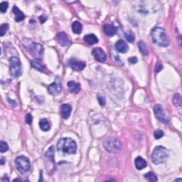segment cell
Returning a JSON list of instances; mask_svg holds the SVG:
<instances>
[{
    "label": "cell",
    "mask_w": 182,
    "mask_h": 182,
    "mask_svg": "<svg viewBox=\"0 0 182 182\" xmlns=\"http://www.w3.org/2000/svg\"><path fill=\"white\" fill-rule=\"evenodd\" d=\"M153 43L160 47H167L169 44L168 37L164 29L155 27L151 32Z\"/></svg>",
    "instance_id": "cell-1"
},
{
    "label": "cell",
    "mask_w": 182,
    "mask_h": 182,
    "mask_svg": "<svg viewBox=\"0 0 182 182\" xmlns=\"http://www.w3.org/2000/svg\"><path fill=\"white\" fill-rule=\"evenodd\" d=\"M57 148L63 154H73L77 150V144L71 138H62L58 142Z\"/></svg>",
    "instance_id": "cell-2"
},
{
    "label": "cell",
    "mask_w": 182,
    "mask_h": 182,
    "mask_svg": "<svg viewBox=\"0 0 182 182\" xmlns=\"http://www.w3.org/2000/svg\"><path fill=\"white\" fill-rule=\"evenodd\" d=\"M169 157V151L162 146L156 147L152 154V161L155 164H159L165 162Z\"/></svg>",
    "instance_id": "cell-3"
},
{
    "label": "cell",
    "mask_w": 182,
    "mask_h": 182,
    "mask_svg": "<svg viewBox=\"0 0 182 182\" xmlns=\"http://www.w3.org/2000/svg\"><path fill=\"white\" fill-rule=\"evenodd\" d=\"M10 73L14 78H19L22 74V66L19 59L13 56L9 59Z\"/></svg>",
    "instance_id": "cell-4"
},
{
    "label": "cell",
    "mask_w": 182,
    "mask_h": 182,
    "mask_svg": "<svg viewBox=\"0 0 182 182\" xmlns=\"http://www.w3.org/2000/svg\"><path fill=\"white\" fill-rule=\"evenodd\" d=\"M103 147L107 152L110 153L119 152L121 150L120 142L116 138L110 137L103 143Z\"/></svg>",
    "instance_id": "cell-5"
},
{
    "label": "cell",
    "mask_w": 182,
    "mask_h": 182,
    "mask_svg": "<svg viewBox=\"0 0 182 182\" xmlns=\"http://www.w3.org/2000/svg\"><path fill=\"white\" fill-rule=\"evenodd\" d=\"M16 168L21 174H25L29 170L31 164L30 161L27 157L24 156H19L15 159Z\"/></svg>",
    "instance_id": "cell-6"
},
{
    "label": "cell",
    "mask_w": 182,
    "mask_h": 182,
    "mask_svg": "<svg viewBox=\"0 0 182 182\" xmlns=\"http://www.w3.org/2000/svg\"><path fill=\"white\" fill-rule=\"evenodd\" d=\"M29 53L35 59L41 60L43 56V46L38 43L33 42L29 46Z\"/></svg>",
    "instance_id": "cell-7"
},
{
    "label": "cell",
    "mask_w": 182,
    "mask_h": 182,
    "mask_svg": "<svg viewBox=\"0 0 182 182\" xmlns=\"http://www.w3.org/2000/svg\"><path fill=\"white\" fill-rule=\"evenodd\" d=\"M62 86H61V80L59 77L56 78L54 83L51 84L48 87V91L49 94L52 95V96H57L61 92Z\"/></svg>",
    "instance_id": "cell-8"
},
{
    "label": "cell",
    "mask_w": 182,
    "mask_h": 182,
    "mask_svg": "<svg viewBox=\"0 0 182 182\" xmlns=\"http://www.w3.org/2000/svg\"><path fill=\"white\" fill-rule=\"evenodd\" d=\"M154 113L155 117L159 122L162 123H167V117L164 110L161 105H156L154 107Z\"/></svg>",
    "instance_id": "cell-9"
},
{
    "label": "cell",
    "mask_w": 182,
    "mask_h": 182,
    "mask_svg": "<svg viewBox=\"0 0 182 182\" xmlns=\"http://www.w3.org/2000/svg\"><path fill=\"white\" fill-rule=\"evenodd\" d=\"M68 64L71 66L72 69L76 71H81L86 66V64L85 62L79 61V60L75 59V58H72V59H70L69 61H68Z\"/></svg>",
    "instance_id": "cell-10"
},
{
    "label": "cell",
    "mask_w": 182,
    "mask_h": 182,
    "mask_svg": "<svg viewBox=\"0 0 182 182\" xmlns=\"http://www.w3.org/2000/svg\"><path fill=\"white\" fill-rule=\"evenodd\" d=\"M57 41L61 46H68L71 44V41L65 32H60L56 35Z\"/></svg>",
    "instance_id": "cell-11"
},
{
    "label": "cell",
    "mask_w": 182,
    "mask_h": 182,
    "mask_svg": "<svg viewBox=\"0 0 182 182\" xmlns=\"http://www.w3.org/2000/svg\"><path fill=\"white\" fill-rule=\"evenodd\" d=\"M93 55L95 59L98 62L103 63L106 60V54L101 48L94 49L93 50Z\"/></svg>",
    "instance_id": "cell-12"
},
{
    "label": "cell",
    "mask_w": 182,
    "mask_h": 182,
    "mask_svg": "<svg viewBox=\"0 0 182 182\" xmlns=\"http://www.w3.org/2000/svg\"><path fill=\"white\" fill-rule=\"evenodd\" d=\"M115 49L116 50L118 51L120 53H127L128 49H129V47H128V45L127 44V43L125 42V41L123 40H119L117 41L116 43H115Z\"/></svg>",
    "instance_id": "cell-13"
},
{
    "label": "cell",
    "mask_w": 182,
    "mask_h": 182,
    "mask_svg": "<svg viewBox=\"0 0 182 182\" xmlns=\"http://www.w3.org/2000/svg\"><path fill=\"white\" fill-rule=\"evenodd\" d=\"M72 107L69 104H63L61 106V116L64 120H67L71 116Z\"/></svg>",
    "instance_id": "cell-14"
},
{
    "label": "cell",
    "mask_w": 182,
    "mask_h": 182,
    "mask_svg": "<svg viewBox=\"0 0 182 182\" xmlns=\"http://www.w3.org/2000/svg\"><path fill=\"white\" fill-rule=\"evenodd\" d=\"M103 29L105 34L108 36H113L117 33V29L114 26L110 25V24H105Z\"/></svg>",
    "instance_id": "cell-15"
},
{
    "label": "cell",
    "mask_w": 182,
    "mask_h": 182,
    "mask_svg": "<svg viewBox=\"0 0 182 182\" xmlns=\"http://www.w3.org/2000/svg\"><path fill=\"white\" fill-rule=\"evenodd\" d=\"M68 90L72 93H78L80 91V85L74 81H69L67 83Z\"/></svg>",
    "instance_id": "cell-16"
},
{
    "label": "cell",
    "mask_w": 182,
    "mask_h": 182,
    "mask_svg": "<svg viewBox=\"0 0 182 182\" xmlns=\"http://www.w3.org/2000/svg\"><path fill=\"white\" fill-rule=\"evenodd\" d=\"M12 11H13V13L14 15H15V21L17 22H22L25 19V16H24V14L23 12L21 11V10L19 9L17 7H16V6H14L13 7V9H12Z\"/></svg>",
    "instance_id": "cell-17"
},
{
    "label": "cell",
    "mask_w": 182,
    "mask_h": 182,
    "mask_svg": "<svg viewBox=\"0 0 182 182\" xmlns=\"http://www.w3.org/2000/svg\"><path fill=\"white\" fill-rule=\"evenodd\" d=\"M134 164H135V167L138 170H142L147 167L146 161L141 157H136L134 160Z\"/></svg>",
    "instance_id": "cell-18"
},
{
    "label": "cell",
    "mask_w": 182,
    "mask_h": 182,
    "mask_svg": "<svg viewBox=\"0 0 182 182\" xmlns=\"http://www.w3.org/2000/svg\"><path fill=\"white\" fill-rule=\"evenodd\" d=\"M84 41L88 45H93L98 42V39L95 34H90L84 36Z\"/></svg>",
    "instance_id": "cell-19"
},
{
    "label": "cell",
    "mask_w": 182,
    "mask_h": 182,
    "mask_svg": "<svg viewBox=\"0 0 182 182\" xmlns=\"http://www.w3.org/2000/svg\"><path fill=\"white\" fill-rule=\"evenodd\" d=\"M39 127L42 131L47 132L51 129V124L46 119H41L39 121Z\"/></svg>",
    "instance_id": "cell-20"
},
{
    "label": "cell",
    "mask_w": 182,
    "mask_h": 182,
    "mask_svg": "<svg viewBox=\"0 0 182 182\" xmlns=\"http://www.w3.org/2000/svg\"><path fill=\"white\" fill-rule=\"evenodd\" d=\"M31 65H32L33 68L36 69L37 71H39L44 72L46 70V67L44 65H43L42 63L39 62L38 61H36V60H32V61H31Z\"/></svg>",
    "instance_id": "cell-21"
},
{
    "label": "cell",
    "mask_w": 182,
    "mask_h": 182,
    "mask_svg": "<svg viewBox=\"0 0 182 182\" xmlns=\"http://www.w3.org/2000/svg\"><path fill=\"white\" fill-rule=\"evenodd\" d=\"M45 157L50 162L54 163V148L53 147H50L47 152L45 153Z\"/></svg>",
    "instance_id": "cell-22"
},
{
    "label": "cell",
    "mask_w": 182,
    "mask_h": 182,
    "mask_svg": "<svg viewBox=\"0 0 182 182\" xmlns=\"http://www.w3.org/2000/svg\"><path fill=\"white\" fill-rule=\"evenodd\" d=\"M72 31H73L74 34H80L83 31V26L81 23L77 22V21L74 22L73 24H72Z\"/></svg>",
    "instance_id": "cell-23"
},
{
    "label": "cell",
    "mask_w": 182,
    "mask_h": 182,
    "mask_svg": "<svg viewBox=\"0 0 182 182\" xmlns=\"http://www.w3.org/2000/svg\"><path fill=\"white\" fill-rule=\"evenodd\" d=\"M110 56H111V59L113 61L115 62V63L118 64L120 66H122L123 64V61H121L120 59V57L118 56V55L117 54L116 51L115 50V49H113L112 48H110Z\"/></svg>",
    "instance_id": "cell-24"
},
{
    "label": "cell",
    "mask_w": 182,
    "mask_h": 182,
    "mask_svg": "<svg viewBox=\"0 0 182 182\" xmlns=\"http://www.w3.org/2000/svg\"><path fill=\"white\" fill-rule=\"evenodd\" d=\"M138 47H139L140 53L143 56H148L149 51L147 47L146 43L144 41H139L138 42Z\"/></svg>",
    "instance_id": "cell-25"
},
{
    "label": "cell",
    "mask_w": 182,
    "mask_h": 182,
    "mask_svg": "<svg viewBox=\"0 0 182 182\" xmlns=\"http://www.w3.org/2000/svg\"><path fill=\"white\" fill-rule=\"evenodd\" d=\"M173 103L176 107H181V96L179 93H176L173 96Z\"/></svg>",
    "instance_id": "cell-26"
},
{
    "label": "cell",
    "mask_w": 182,
    "mask_h": 182,
    "mask_svg": "<svg viewBox=\"0 0 182 182\" xmlns=\"http://www.w3.org/2000/svg\"><path fill=\"white\" fill-rule=\"evenodd\" d=\"M144 177H145V179L147 180H148V181H152V182L158 181V179H157L156 175H155L152 172H148V173L145 174H144Z\"/></svg>",
    "instance_id": "cell-27"
},
{
    "label": "cell",
    "mask_w": 182,
    "mask_h": 182,
    "mask_svg": "<svg viewBox=\"0 0 182 182\" xmlns=\"http://www.w3.org/2000/svg\"><path fill=\"white\" fill-rule=\"evenodd\" d=\"M8 150H9V146H8L7 142H5V141L0 142V152L4 153L8 151Z\"/></svg>",
    "instance_id": "cell-28"
},
{
    "label": "cell",
    "mask_w": 182,
    "mask_h": 182,
    "mask_svg": "<svg viewBox=\"0 0 182 182\" xmlns=\"http://www.w3.org/2000/svg\"><path fill=\"white\" fill-rule=\"evenodd\" d=\"M125 37L127 39V40L130 43H133L134 40H135V37H134V34L132 32H130V31L127 33H126Z\"/></svg>",
    "instance_id": "cell-29"
},
{
    "label": "cell",
    "mask_w": 182,
    "mask_h": 182,
    "mask_svg": "<svg viewBox=\"0 0 182 182\" xmlns=\"http://www.w3.org/2000/svg\"><path fill=\"white\" fill-rule=\"evenodd\" d=\"M8 29H9V25L7 24H3L0 26V35L1 36H3L7 32Z\"/></svg>",
    "instance_id": "cell-30"
},
{
    "label": "cell",
    "mask_w": 182,
    "mask_h": 182,
    "mask_svg": "<svg viewBox=\"0 0 182 182\" xmlns=\"http://www.w3.org/2000/svg\"><path fill=\"white\" fill-rule=\"evenodd\" d=\"M8 7H9V4L7 2H2L0 4V12L2 13H5L8 9Z\"/></svg>",
    "instance_id": "cell-31"
},
{
    "label": "cell",
    "mask_w": 182,
    "mask_h": 182,
    "mask_svg": "<svg viewBox=\"0 0 182 182\" xmlns=\"http://www.w3.org/2000/svg\"><path fill=\"white\" fill-rule=\"evenodd\" d=\"M154 136L155 139H157V140L161 139V138L164 136V132H163L162 130H155L154 132Z\"/></svg>",
    "instance_id": "cell-32"
},
{
    "label": "cell",
    "mask_w": 182,
    "mask_h": 182,
    "mask_svg": "<svg viewBox=\"0 0 182 182\" xmlns=\"http://www.w3.org/2000/svg\"><path fill=\"white\" fill-rule=\"evenodd\" d=\"M98 100L99 104H100V105H102V106L105 105V99L103 96H100V95H98Z\"/></svg>",
    "instance_id": "cell-33"
},
{
    "label": "cell",
    "mask_w": 182,
    "mask_h": 182,
    "mask_svg": "<svg viewBox=\"0 0 182 182\" xmlns=\"http://www.w3.org/2000/svg\"><path fill=\"white\" fill-rule=\"evenodd\" d=\"M32 120H33V117L32 116V115H31L30 113H28L26 116V123L29 124V125H31L32 123Z\"/></svg>",
    "instance_id": "cell-34"
},
{
    "label": "cell",
    "mask_w": 182,
    "mask_h": 182,
    "mask_svg": "<svg viewBox=\"0 0 182 182\" xmlns=\"http://www.w3.org/2000/svg\"><path fill=\"white\" fill-rule=\"evenodd\" d=\"M162 68H163V66L162 65V63L158 62V63H157L156 67H155V72H156V73H159V71H162Z\"/></svg>",
    "instance_id": "cell-35"
},
{
    "label": "cell",
    "mask_w": 182,
    "mask_h": 182,
    "mask_svg": "<svg viewBox=\"0 0 182 182\" xmlns=\"http://www.w3.org/2000/svg\"><path fill=\"white\" fill-rule=\"evenodd\" d=\"M128 61H129L130 63L132 64H135L137 63L138 59H137V58L135 56H132L131 58H130V59H128Z\"/></svg>",
    "instance_id": "cell-36"
},
{
    "label": "cell",
    "mask_w": 182,
    "mask_h": 182,
    "mask_svg": "<svg viewBox=\"0 0 182 182\" xmlns=\"http://www.w3.org/2000/svg\"><path fill=\"white\" fill-rule=\"evenodd\" d=\"M46 19H47V18L44 17V16H40V17H39V20H40L41 24H43V23H44V22Z\"/></svg>",
    "instance_id": "cell-37"
},
{
    "label": "cell",
    "mask_w": 182,
    "mask_h": 182,
    "mask_svg": "<svg viewBox=\"0 0 182 182\" xmlns=\"http://www.w3.org/2000/svg\"><path fill=\"white\" fill-rule=\"evenodd\" d=\"M1 161H2L1 164L3 165L4 164H5V159H4V157H2V158H1Z\"/></svg>",
    "instance_id": "cell-38"
},
{
    "label": "cell",
    "mask_w": 182,
    "mask_h": 182,
    "mask_svg": "<svg viewBox=\"0 0 182 182\" xmlns=\"http://www.w3.org/2000/svg\"><path fill=\"white\" fill-rule=\"evenodd\" d=\"M174 181H180V182H181L182 181V179H176Z\"/></svg>",
    "instance_id": "cell-39"
}]
</instances>
